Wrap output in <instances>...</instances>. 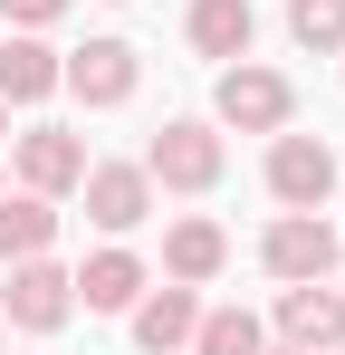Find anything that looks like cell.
Returning <instances> with one entry per match:
<instances>
[{"instance_id":"ac0fdd59","label":"cell","mask_w":345,"mask_h":355,"mask_svg":"<svg viewBox=\"0 0 345 355\" xmlns=\"http://www.w3.org/2000/svg\"><path fill=\"white\" fill-rule=\"evenodd\" d=\"M0 10H10L19 29H48V19H57V10H67V0H0Z\"/></svg>"},{"instance_id":"ba28073f","label":"cell","mask_w":345,"mask_h":355,"mask_svg":"<svg viewBox=\"0 0 345 355\" xmlns=\"http://www.w3.org/2000/svg\"><path fill=\"white\" fill-rule=\"evenodd\" d=\"M57 87H77L87 106H125L134 96V49L125 39H87L77 58H57Z\"/></svg>"},{"instance_id":"7402d4cb","label":"cell","mask_w":345,"mask_h":355,"mask_svg":"<svg viewBox=\"0 0 345 355\" xmlns=\"http://www.w3.org/2000/svg\"><path fill=\"white\" fill-rule=\"evenodd\" d=\"M336 355H345V346H336Z\"/></svg>"},{"instance_id":"d6986e66","label":"cell","mask_w":345,"mask_h":355,"mask_svg":"<svg viewBox=\"0 0 345 355\" xmlns=\"http://www.w3.org/2000/svg\"><path fill=\"white\" fill-rule=\"evenodd\" d=\"M336 269H345V240H336Z\"/></svg>"},{"instance_id":"277c9868","label":"cell","mask_w":345,"mask_h":355,"mask_svg":"<svg viewBox=\"0 0 345 355\" xmlns=\"http://www.w3.org/2000/svg\"><path fill=\"white\" fill-rule=\"evenodd\" d=\"M211 106H221V125H240V135H278L297 96H288V77H278V67L230 58V67H221V96H211Z\"/></svg>"},{"instance_id":"ffe728a7","label":"cell","mask_w":345,"mask_h":355,"mask_svg":"<svg viewBox=\"0 0 345 355\" xmlns=\"http://www.w3.org/2000/svg\"><path fill=\"white\" fill-rule=\"evenodd\" d=\"M0 125H10V106H0Z\"/></svg>"},{"instance_id":"9c48e42d","label":"cell","mask_w":345,"mask_h":355,"mask_svg":"<svg viewBox=\"0 0 345 355\" xmlns=\"http://www.w3.org/2000/svg\"><path fill=\"white\" fill-rule=\"evenodd\" d=\"M19 182H29V192H77V182H87V144H77V135H67V125H29V135H19Z\"/></svg>"},{"instance_id":"2e32d148","label":"cell","mask_w":345,"mask_h":355,"mask_svg":"<svg viewBox=\"0 0 345 355\" xmlns=\"http://www.w3.org/2000/svg\"><path fill=\"white\" fill-rule=\"evenodd\" d=\"M192 355H269V346H259V317L249 307H211L192 327Z\"/></svg>"},{"instance_id":"8fae6325","label":"cell","mask_w":345,"mask_h":355,"mask_svg":"<svg viewBox=\"0 0 345 355\" xmlns=\"http://www.w3.org/2000/svg\"><path fill=\"white\" fill-rule=\"evenodd\" d=\"M249 39H259L249 0H192V49L202 58H249Z\"/></svg>"},{"instance_id":"3957f363","label":"cell","mask_w":345,"mask_h":355,"mask_svg":"<svg viewBox=\"0 0 345 355\" xmlns=\"http://www.w3.org/2000/svg\"><path fill=\"white\" fill-rule=\"evenodd\" d=\"M269 192H278L288 211H326V192H336V144H326V135H278V144H269Z\"/></svg>"},{"instance_id":"7c38bea8","label":"cell","mask_w":345,"mask_h":355,"mask_svg":"<svg viewBox=\"0 0 345 355\" xmlns=\"http://www.w3.org/2000/svg\"><path fill=\"white\" fill-rule=\"evenodd\" d=\"M221 259H230L221 221H172V231H163V269L182 279V288H202V279H221Z\"/></svg>"},{"instance_id":"4fadbf2b","label":"cell","mask_w":345,"mask_h":355,"mask_svg":"<svg viewBox=\"0 0 345 355\" xmlns=\"http://www.w3.org/2000/svg\"><path fill=\"white\" fill-rule=\"evenodd\" d=\"M77 297H87L96 317H115V307H134V297H144V259H134V250H96V259L77 269Z\"/></svg>"},{"instance_id":"52a82bcc","label":"cell","mask_w":345,"mask_h":355,"mask_svg":"<svg viewBox=\"0 0 345 355\" xmlns=\"http://www.w3.org/2000/svg\"><path fill=\"white\" fill-rule=\"evenodd\" d=\"M278 336H288L297 355L345 346V288H326V279H297V288H278Z\"/></svg>"},{"instance_id":"9a60e30c","label":"cell","mask_w":345,"mask_h":355,"mask_svg":"<svg viewBox=\"0 0 345 355\" xmlns=\"http://www.w3.org/2000/svg\"><path fill=\"white\" fill-rule=\"evenodd\" d=\"M48 240H57L48 192H19V202H0V269H10V259H39Z\"/></svg>"},{"instance_id":"e0dca14e","label":"cell","mask_w":345,"mask_h":355,"mask_svg":"<svg viewBox=\"0 0 345 355\" xmlns=\"http://www.w3.org/2000/svg\"><path fill=\"white\" fill-rule=\"evenodd\" d=\"M288 39L297 49H345V0H288Z\"/></svg>"},{"instance_id":"6da1fadb","label":"cell","mask_w":345,"mask_h":355,"mask_svg":"<svg viewBox=\"0 0 345 355\" xmlns=\"http://www.w3.org/2000/svg\"><path fill=\"white\" fill-rule=\"evenodd\" d=\"M144 173L163 182V192H211V182H221V135L202 116H172L163 135L144 144Z\"/></svg>"},{"instance_id":"44dd1931","label":"cell","mask_w":345,"mask_h":355,"mask_svg":"<svg viewBox=\"0 0 345 355\" xmlns=\"http://www.w3.org/2000/svg\"><path fill=\"white\" fill-rule=\"evenodd\" d=\"M278 355H297V346H278Z\"/></svg>"},{"instance_id":"8992f818","label":"cell","mask_w":345,"mask_h":355,"mask_svg":"<svg viewBox=\"0 0 345 355\" xmlns=\"http://www.w3.org/2000/svg\"><path fill=\"white\" fill-rule=\"evenodd\" d=\"M77 192H87V221H96V231H115V240L154 211V173H144V164H87V182H77Z\"/></svg>"},{"instance_id":"7a4b0ae2","label":"cell","mask_w":345,"mask_h":355,"mask_svg":"<svg viewBox=\"0 0 345 355\" xmlns=\"http://www.w3.org/2000/svg\"><path fill=\"white\" fill-rule=\"evenodd\" d=\"M67 307H77V279H67V269H48V250H39V259H10L0 327H29V336H48V327H67Z\"/></svg>"},{"instance_id":"5b68a950","label":"cell","mask_w":345,"mask_h":355,"mask_svg":"<svg viewBox=\"0 0 345 355\" xmlns=\"http://www.w3.org/2000/svg\"><path fill=\"white\" fill-rule=\"evenodd\" d=\"M259 259H269V279H326L336 269V231H326V211H288V221H269V240H259Z\"/></svg>"},{"instance_id":"5bb4252c","label":"cell","mask_w":345,"mask_h":355,"mask_svg":"<svg viewBox=\"0 0 345 355\" xmlns=\"http://www.w3.org/2000/svg\"><path fill=\"white\" fill-rule=\"evenodd\" d=\"M48 87H57V49L48 39H10L0 49V106H39Z\"/></svg>"},{"instance_id":"30bf717a","label":"cell","mask_w":345,"mask_h":355,"mask_svg":"<svg viewBox=\"0 0 345 355\" xmlns=\"http://www.w3.org/2000/svg\"><path fill=\"white\" fill-rule=\"evenodd\" d=\"M192 327H202V297L182 288V279H172V288H154L144 307H134V346H144V355H172V346H192Z\"/></svg>"}]
</instances>
